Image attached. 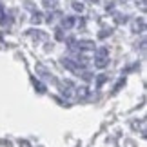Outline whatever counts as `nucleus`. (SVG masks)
Listing matches in <instances>:
<instances>
[{"label": "nucleus", "mask_w": 147, "mask_h": 147, "mask_svg": "<svg viewBox=\"0 0 147 147\" xmlns=\"http://www.w3.org/2000/svg\"><path fill=\"white\" fill-rule=\"evenodd\" d=\"M109 64V49L107 47H98L94 51V65L98 69H104V67Z\"/></svg>", "instance_id": "1"}, {"label": "nucleus", "mask_w": 147, "mask_h": 147, "mask_svg": "<svg viewBox=\"0 0 147 147\" xmlns=\"http://www.w3.org/2000/svg\"><path fill=\"white\" fill-rule=\"evenodd\" d=\"M71 47L78 51H89V49H94V44L91 40H78V42H73Z\"/></svg>", "instance_id": "2"}, {"label": "nucleus", "mask_w": 147, "mask_h": 147, "mask_svg": "<svg viewBox=\"0 0 147 147\" xmlns=\"http://www.w3.org/2000/svg\"><path fill=\"white\" fill-rule=\"evenodd\" d=\"M71 26H75V18H73V16H67L64 20V27H71Z\"/></svg>", "instance_id": "3"}, {"label": "nucleus", "mask_w": 147, "mask_h": 147, "mask_svg": "<svg viewBox=\"0 0 147 147\" xmlns=\"http://www.w3.org/2000/svg\"><path fill=\"white\" fill-rule=\"evenodd\" d=\"M35 87H36L40 93H44V91H46V87H44V86H42V82H38V80H35Z\"/></svg>", "instance_id": "4"}, {"label": "nucleus", "mask_w": 147, "mask_h": 147, "mask_svg": "<svg viewBox=\"0 0 147 147\" xmlns=\"http://www.w3.org/2000/svg\"><path fill=\"white\" fill-rule=\"evenodd\" d=\"M0 24H5V13H4L2 5H0Z\"/></svg>", "instance_id": "5"}, {"label": "nucleus", "mask_w": 147, "mask_h": 147, "mask_svg": "<svg viewBox=\"0 0 147 147\" xmlns=\"http://www.w3.org/2000/svg\"><path fill=\"white\" fill-rule=\"evenodd\" d=\"M105 78H107L105 75H100V76H98V86H102V84L105 82Z\"/></svg>", "instance_id": "6"}, {"label": "nucleus", "mask_w": 147, "mask_h": 147, "mask_svg": "<svg viewBox=\"0 0 147 147\" xmlns=\"http://www.w3.org/2000/svg\"><path fill=\"white\" fill-rule=\"evenodd\" d=\"M73 5H75V9H76V11H82V4H78V2H75V4H73Z\"/></svg>", "instance_id": "7"}]
</instances>
